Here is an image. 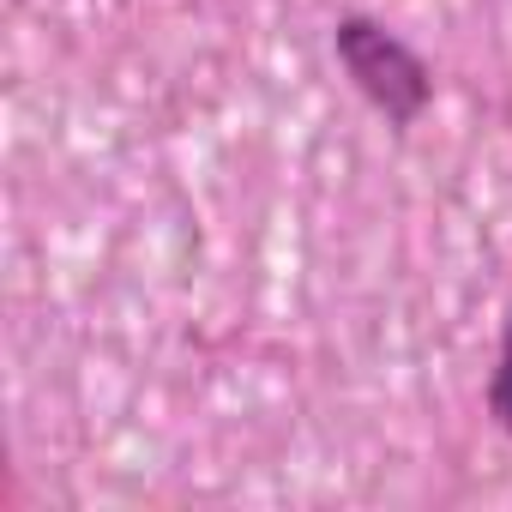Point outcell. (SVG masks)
<instances>
[{
    "label": "cell",
    "instance_id": "7a4b0ae2",
    "mask_svg": "<svg viewBox=\"0 0 512 512\" xmlns=\"http://www.w3.org/2000/svg\"><path fill=\"white\" fill-rule=\"evenodd\" d=\"M488 410L512 434V314H506V332H500V362H494V380H488Z\"/></svg>",
    "mask_w": 512,
    "mask_h": 512
},
{
    "label": "cell",
    "instance_id": "6da1fadb",
    "mask_svg": "<svg viewBox=\"0 0 512 512\" xmlns=\"http://www.w3.org/2000/svg\"><path fill=\"white\" fill-rule=\"evenodd\" d=\"M332 49H338L344 73L356 79V91H362L386 121L410 127V121L428 109V97H434V73H428V61H422L398 31H386L380 19H368V13L338 19Z\"/></svg>",
    "mask_w": 512,
    "mask_h": 512
}]
</instances>
